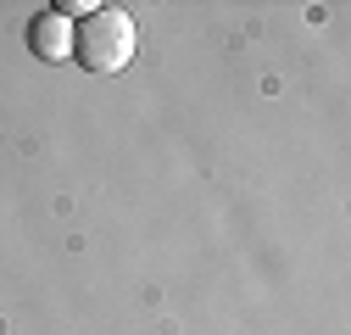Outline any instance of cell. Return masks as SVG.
<instances>
[{"label":"cell","mask_w":351,"mask_h":335,"mask_svg":"<svg viewBox=\"0 0 351 335\" xmlns=\"http://www.w3.org/2000/svg\"><path fill=\"white\" fill-rule=\"evenodd\" d=\"M73 51H78V62L90 67V73H117V67H128V62H134V51H140L134 12H123V6H95L90 17L78 23Z\"/></svg>","instance_id":"cell-1"},{"label":"cell","mask_w":351,"mask_h":335,"mask_svg":"<svg viewBox=\"0 0 351 335\" xmlns=\"http://www.w3.org/2000/svg\"><path fill=\"white\" fill-rule=\"evenodd\" d=\"M28 45H34V56H39V62H62V56L73 51V28H67V17L39 12V17L28 23Z\"/></svg>","instance_id":"cell-2"},{"label":"cell","mask_w":351,"mask_h":335,"mask_svg":"<svg viewBox=\"0 0 351 335\" xmlns=\"http://www.w3.org/2000/svg\"><path fill=\"white\" fill-rule=\"evenodd\" d=\"M56 17H90L95 6H90V0H62V6H51Z\"/></svg>","instance_id":"cell-3"}]
</instances>
